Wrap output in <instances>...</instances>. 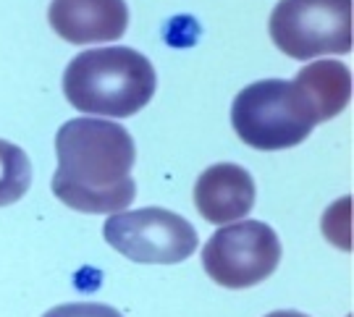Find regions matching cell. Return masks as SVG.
Instances as JSON below:
<instances>
[{"instance_id":"3957f363","label":"cell","mask_w":354,"mask_h":317,"mask_svg":"<svg viewBox=\"0 0 354 317\" xmlns=\"http://www.w3.org/2000/svg\"><path fill=\"white\" fill-rule=\"evenodd\" d=\"M231 124L252 150H289L302 144L320 124L315 102L297 81L268 79L254 81L236 95Z\"/></svg>"},{"instance_id":"8fae6325","label":"cell","mask_w":354,"mask_h":317,"mask_svg":"<svg viewBox=\"0 0 354 317\" xmlns=\"http://www.w3.org/2000/svg\"><path fill=\"white\" fill-rule=\"evenodd\" d=\"M42 317H124L118 309L108 305H95V302H76V305L53 307L50 312Z\"/></svg>"},{"instance_id":"ba28073f","label":"cell","mask_w":354,"mask_h":317,"mask_svg":"<svg viewBox=\"0 0 354 317\" xmlns=\"http://www.w3.org/2000/svg\"><path fill=\"white\" fill-rule=\"evenodd\" d=\"M254 178L247 168L234 163L210 165L194 184V207L215 226L247 218L254 207Z\"/></svg>"},{"instance_id":"52a82bcc","label":"cell","mask_w":354,"mask_h":317,"mask_svg":"<svg viewBox=\"0 0 354 317\" xmlns=\"http://www.w3.org/2000/svg\"><path fill=\"white\" fill-rule=\"evenodd\" d=\"M53 32L71 45L121 39L129 26L124 0H53L48 8Z\"/></svg>"},{"instance_id":"7c38bea8","label":"cell","mask_w":354,"mask_h":317,"mask_svg":"<svg viewBox=\"0 0 354 317\" xmlns=\"http://www.w3.org/2000/svg\"><path fill=\"white\" fill-rule=\"evenodd\" d=\"M266 317H310V315H302V312H294V309H279V312H268Z\"/></svg>"},{"instance_id":"7a4b0ae2","label":"cell","mask_w":354,"mask_h":317,"mask_svg":"<svg viewBox=\"0 0 354 317\" xmlns=\"http://www.w3.org/2000/svg\"><path fill=\"white\" fill-rule=\"evenodd\" d=\"M158 77L152 64L131 48H97L79 52L66 66L68 105L92 115L129 118L152 100Z\"/></svg>"},{"instance_id":"6da1fadb","label":"cell","mask_w":354,"mask_h":317,"mask_svg":"<svg viewBox=\"0 0 354 317\" xmlns=\"http://www.w3.org/2000/svg\"><path fill=\"white\" fill-rule=\"evenodd\" d=\"M53 194L76 213H118L134 202L137 147L127 128L102 118H74L55 137Z\"/></svg>"},{"instance_id":"9c48e42d","label":"cell","mask_w":354,"mask_h":317,"mask_svg":"<svg viewBox=\"0 0 354 317\" xmlns=\"http://www.w3.org/2000/svg\"><path fill=\"white\" fill-rule=\"evenodd\" d=\"M315 102L320 124L339 115L352 100V74L342 61H315L294 79Z\"/></svg>"},{"instance_id":"277c9868","label":"cell","mask_w":354,"mask_h":317,"mask_svg":"<svg viewBox=\"0 0 354 317\" xmlns=\"http://www.w3.org/2000/svg\"><path fill=\"white\" fill-rule=\"evenodd\" d=\"M270 39L294 61L344 55L354 45L352 0H281L270 13Z\"/></svg>"},{"instance_id":"8992f818","label":"cell","mask_w":354,"mask_h":317,"mask_svg":"<svg viewBox=\"0 0 354 317\" xmlns=\"http://www.w3.org/2000/svg\"><path fill=\"white\" fill-rule=\"evenodd\" d=\"M281 262L279 233L260 220H234L213 233L203 249L205 273L223 289L241 291L263 283Z\"/></svg>"},{"instance_id":"5b68a950","label":"cell","mask_w":354,"mask_h":317,"mask_svg":"<svg viewBox=\"0 0 354 317\" xmlns=\"http://www.w3.org/2000/svg\"><path fill=\"white\" fill-rule=\"evenodd\" d=\"M102 236L115 252L145 265H176L200 247L189 220L163 207L118 210L105 220Z\"/></svg>"},{"instance_id":"30bf717a","label":"cell","mask_w":354,"mask_h":317,"mask_svg":"<svg viewBox=\"0 0 354 317\" xmlns=\"http://www.w3.org/2000/svg\"><path fill=\"white\" fill-rule=\"evenodd\" d=\"M32 186V163L19 144L0 140V207L19 202Z\"/></svg>"}]
</instances>
